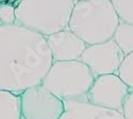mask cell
I'll use <instances>...</instances> for the list:
<instances>
[{"instance_id":"cell-1","label":"cell","mask_w":133,"mask_h":119,"mask_svg":"<svg viewBox=\"0 0 133 119\" xmlns=\"http://www.w3.org/2000/svg\"><path fill=\"white\" fill-rule=\"evenodd\" d=\"M52 64L45 36L17 24L0 26V90L18 96L42 84Z\"/></svg>"},{"instance_id":"cell-2","label":"cell","mask_w":133,"mask_h":119,"mask_svg":"<svg viewBox=\"0 0 133 119\" xmlns=\"http://www.w3.org/2000/svg\"><path fill=\"white\" fill-rule=\"evenodd\" d=\"M119 23L111 0H86L75 3L68 29L90 46L112 39Z\"/></svg>"},{"instance_id":"cell-3","label":"cell","mask_w":133,"mask_h":119,"mask_svg":"<svg viewBox=\"0 0 133 119\" xmlns=\"http://www.w3.org/2000/svg\"><path fill=\"white\" fill-rule=\"evenodd\" d=\"M75 0H20L15 6V24L49 36L68 29Z\"/></svg>"},{"instance_id":"cell-4","label":"cell","mask_w":133,"mask_h":119,"mask_svg":"<svg viewBox=\"0 0 133 119\" xmlns=\"http://www.w3.org/2000/svg\"><path fill=\"white\" fill-rule=\"evenodd\" d=\"M95 77L81 61L53 62L42 85L63 102H87Z\"/></svg>"},{"instance_id":"cell-5","label":"cell","mask_w":133,"mask_h":119,"mask_svg":"<svg viewBox=\"0 0 133 119\" xmlns=\"http://www.w3.org/2000/svg\"><path fill=\"white\" fill-rule=\"evenodd\" d=\"M21 119H60L65 111L64 102L42 84L18 95Z\"/></svg>"},{"instance_id":"cell-6","label":"cell","mask_w":133,"mask_h":119,"mask_svg":"<svg viewBox=\"0 0 133 119\" xmlns=\"http://www.w3.org/2000/svg\"><path fill=\"white\" fill-rule=\"evenodd\" d=\"M132 89L116 73L95 78L87 94V102L123 113L124 104Z\"/></svg>"},{"instance_id":"cell-7","label":"cell","mask_w":133,"mask_h":119,"mask_svg":"<svg viewBox=\"0 0 133 119\" xmlns=\"http://www.w3.org/2000/svg\"><path fill=\"white\" fill-rule=\"evenodd\" d=\"M125 57V53L112 38L100 44L87 46L79 61L84 63L94 77L97 78L104 74L117 73Z\"/></svg>"},{"instance_id":"cell-8","label":"cell","mask_w":133,"mask_h":119,"mask_svg":"<svg viewBox=\"0 0 133 119\" xmlns=\"http://www.w3.org/2000/svg\"><path fill=\"white\" fill-rule=\"evenodd\" d=\"M53 62L79 61L87 45L69 29L46 37Z\"/></svg>"},{"instance_id":"cell-9","label":"cell","mask_w":133,"mask_h":119,"mask_svg":"<svg viewBox=\"0 0 133 119\" xmlns=\"http://www.w3.org/2000/svg\"><path fill=\"white\" fill-rule=\"evenodd\" d=\"M65 111L60 119H125L123 113L88 102H64Z\"/></svg>"},{"instance_id":"cell-10","label":"cell","mask_w":133,"mask_h":119,"mask_svg":"<svg viewBox=\"0 0 133 119\" xmlns=\"http://www.w3.org/2000/svg\"><path fill=\"white\" fill-rule=\"evenodd\" d=\"M0 119H21L19 97L0 90Z\"/></svg>"},{"instance_id":"cell-11","label":"cell","mask_w":133,"mask_h":119,"mask_svg":"<svg viewBox=\"0 0 133 119\" xmlns=\"http://www.w3.org/2000/svg\"><path fill=\"white\" fill-rule=\"evenodd\" d=\"M113 39L120 48V50L128 55L133 52V25L120 21L115 33Z\"/></svg>"},{"instance_id":"cell-12","label":"cell","mask_w":133,"mask_h":119,"mask_svg":"<svg viewBox=\"0 0 133 119\" xmlns=\"http://www.w3.org/2000/svg\"><path fill=\"white\" fill-rule=\"evenodd\" d=\"M120 21L133 25V0H111Z\"/></svg>"},{"instance_id":"cell-13","label":"cell","mask_w":133,"mask_h":119,"mask_svg":"<svg viewBox=\"0 0 133 119\" xmlns=\"http://www.w3.org/2000/svg\"><path fill=\"white\" fill-rule=\"evenodd\" d=\"M116 74L133 90V52L125 57Z\"/></svg>"},{"instance_id":"cell-14","label":"cell","mask_w":133,"mask_h":119,"mask_svg":"<svg viewBox=\"0 0 133 119\" xmlns=\"http://www.w3.org/2000/svg\"><path fill=\"white\" fill-rule=\"evenodd\" d=\"M15 21V5L12 3H0V26L14 25Z\"/></svg>"},{"instance_id":"cell-15","label":"cell","mask_w":133,"mask_h":119,"mask_svg":"<svg viewBox=\"0 0 133 119\" xmlns=\"http://www.w3.org/2000/svg\"><path fill=\"white\" fill-rule=\"evenodd\" d=\"M123 115L125 119H133V90L130 92L124 104Z\"/></svg>"},{"instance_id":"cell-16","label":"cell","mask_w":133,"mask_h":119,"mask_svg":"<svg viewBox=\"0 0 133 119\" xmlns=\"http://www.w3.org/2000/svg\"><path fill=\"white\" fill-rule=\"evenodd\" d=\"M12 0H0V3H11Z\"/></svg>"},{"instance_id":"cell-17","label":"cell","mask_w":133,"mask_h":119,"mask_svg":"<svg viewBox=\"0 0 133 119\" xmlns=\"http://www.w3.org/2000/svg\"><path fill=\"white\" fill-rule=\"evenodd\" d=\"M76 2H78V1H86V0H75Z\"/></svg>"}]
</instances>
